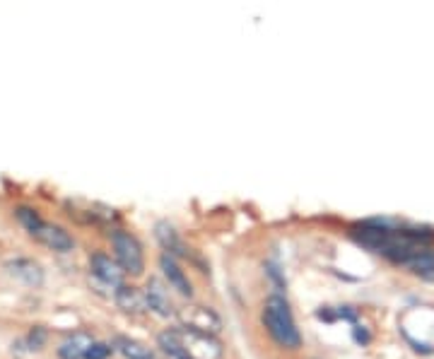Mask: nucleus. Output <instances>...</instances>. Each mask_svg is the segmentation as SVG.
<instances>
[{
	"label": "nucleus",
	"mask_w": 434,
	"mask_h": 359,
	"mask_svg": "<svg viewBox=\"0 0 434 359\" xmlns=\"http://www.w3.org/2000/svg\"><path fill=\"white\" fill-rule=\"evenodd\" d=\"M95 340L90 338L87 333H73L68 340H63L61 347H58V357L61 359H85L87 350L92 347Z\"/></svg>",
	"instance_id": "ddd939ff"
},
{
	"label": "nucleus",
	"mask_w": 434,
	"mask_h": 359,
	"mask_svg": "<svg viewBox=\"0 0 434 359\" xmlns=\"http://www.w3.org/2000/svg\"><path fill=\"white\" fill-rule=\"evenodd\" d=\"M116 350H119L126 359H155V352L150 350L147 345L138 343V340L119 338L116 340Z\"/></svg>",
	"instance_id": "4468645a"
},
{
	"label": "nucleus",
	"mask_w": 434,
	"mask_h": 359,
	"mask_svg": "<svg viewBox=\"0 0 434 359\" xmlns=\"http://www.w3.org/2000/svg\"><path fill=\"white\" fill-rule=\"evenodd\" d=\"M263 268H265V275H268L270 280L275 282V287H277V289H280V292H282V289L287 287V282H285V275H282L280 265H277V263H273V260H268V263H265Z\"/></svg>",
	"instance_id": "2eb2a0df"
},
{
	"label": "nucleus",
	"mask_w": 434,
	"mask_h": 359,
	"mask_svg": "<svg viewBox=\"0 0 434 359\" xmlns=\"http://www.w3.org/2000/svg\"><path fill=\"white\" fill-rule=\"evenodd\" d=\"M355 340H357V343H362V345H367L369 343V335L364 333V331H360V326H357L355 328Z\"/></svg>",
	"instance_id": "a211bd4d"
},
{
	"label": "nucleus",
	"mask_w": 434,
	"mask_h": 359,
	"mask_svg": "<svg viewBox=\"0 0 434 359\" xmlns=\"http://www.w3.org/2000/svg\"><path fill=\"white\" fill-rule=\"evenodd\" d=\"M157 343H169L183 352L191 359H219L222 357V345L215 340V335L200 333L193 328H174V331L159 333Z\"/></svg>",
	"instance_id": "7ed1b4c3"
},
{
	"label": "nucleus",
	"mask_w": 434,
	"mask_h": 359,
	"mask_svg": "<svg viewBox=\"0 0 434 359\" xmlns=\"http://www.w3.org/2000/svg\"><path fill=\"white\" fill-rule=\"evenodd\" d=\"M5 270H8L10 277L20 280L22 285H27V287H39L44 282V270L39 268V263H34V260H29V258L8 260V263H5Z\"/></svg>",
	"instance_id": "1a4fd4ad"
},
{
	"label": "nucleus",
	"mask_w": 434,
	"mask_h": 359,
	"mask_svg": "<svg viewBox=\"0 0 434 359\" xmlns=\"http://www.w3.org/2000/svg\"><path fill=\"white\" fill-rule=\"evenodd\" d=\"M181 323L186 328H193V331L200 333H210L217 335L219 328H222V321L212 309H205V306H191V309H183L181 314Z\"/></svg>",
	"instance_id": "423d86ee"
},
{
	"label": "nucleus",
	"mask_w": 434,
	"mask_h": 359,
	"mask_svg": "<svg viewBox=\"0 0 434 359\" xmlns=\"http://www.w3.org/2000/svg\"><path fill=\"white\" fill-rule=\"evenodd\" d=\"M155 236H157L159 246L164 248V253H171V256H186V246H183L179 231L171 227L169 222H157L155 224Z\"/></svg>",
	"instance_id": "9b49d317"
},
{
	"label": "nucleus",
	"mask_w": 434,
	"mask_h": 359,
	"mask_svg": "<svg viewBox=\"0 0 434 359\" xmlns=\"http://www.w3.org/2000/svg\"><path fill=\"white\" fill-rule=\"evenodd\" d=\"M159 268H162V273H164L167 282H169L181 297H188V299L193 297V285H191L188 275L181 270V265L176 263V256H171V253H162Z\"/></svg>",
	"instance_id": "6e6552de"
},
{
	"label": "nucleus",
	"mask_w": 434,
	"mask_h": 359,
	"mask_svg": "<svg viewBox=\"0 0 434 359\" xmlns=\"http://www.w3.org/2000/svg\"><path fill=\"white\" fill-rule=\"evenodd\" d=\"M34 239L42 241L44 246H49L51 251H58V253H71L75 248V241L73 236L68 234L66 229L56 227V224H49V222H42L34 231Z\"/></svg>",
	"instance_id": "0eeeda50"
},
{
	"label": "nucleus",
	"mask_w": 434,
	"mask_h": 359,
	"mask_svg": "<svg viewBox=\"0 0 434 359\" xmlns=\"http://www.w3.org/2000/svg\"><path fill=\"white\" fill-rule=\"evenodd\" d=\"M111 352H114L111 345H107V343H92V347L87 350L85 359H109V357H111Z\"/></svg>",
	"instance_id": "dca6fc26"
},
{
	"label": "nucleus",
	"mask_w": 434,
	"mask_h": 359,
	"mask_svg": "<svg viewBox=\"0 0 434 359\" xmlns=\"http://www.w3.org/2000/svg\"><path fill=\"white\" fill-rule=\"evenodd\" d=\"M145 302H147V309L152 314H157L162 318H169L174 316V306H171V299H169V292L164 289L159 280H150L147 287H145Z\"/></svg>",
	"instance_id": "9d476101"
},
{
	"label": "nucleus",
	"mask_w": 434,
	"mask_h": 359,
	"mask_svg": "<svg viewBox=\"0 0 434 359\" xmlns=\"http://www.w3.org/2000/svg\"><path fill=\"white\" fill-rule=\"evenodd\" d=\"M111 246L116 253V260L119 265L131 275H143L145 270V256H143V246L140 241L135 239L128 231L116 229L111 231Z\"/></svg>",
	"instance_id": "20e7f679"
},
{
	"label": "nucleus",
	"mask_w": 434,
	"mask_h": 359,
	"mask_svg": "<svg viewBox=\"0 0 434 359\" xmlns=\"http://www.w3.org/2000/svg\"><path fill=\"white\" fill-rule=\"evenodd\" d=\"M350 236L367 251L408 268L415 258L434 246V231L425 227L396 224L391 219H364L350 227Z\"/></svg>",
	"instance_id": "f257e3e1"
},
{
	"label": "nucleus",
	"mask_w": 434,
	"mask_h": 359,
	"mask_svg": "<svg viewBox=\"0 0 434 359\" xmlns=\"http://www.w3.org/2000/svg\"><path fill=\"white\" fill-rule=\"evenodd\" d=\"M114 299L126 314H140V311L147 309V302H145V292L135 287H128V285H121L116 287L114 292Z\"/></svg>",
	"instance_id": "f8f14e48"
},
{
	"label": "nucleus",
	"mask_w": 434,
	"mask_h": 359,
	"mask_svg": "<svg viewBox=\"0 0 434 359\" xmlns=\"http://www.w3.org/2000/svg\"><path fill=\"white\" fill-rule=\"evenodd\" d=\"M46 343V331L44 328H34L32 333L27 335V350H42V345Z\"/></svg>",
	"instance_id": "f3484780"
},
{
	"label": "nucleus",
	"mask_w": 434,
	"mask_h": 359,
	"mask_svg": "<svg viewBox=\"0 0 434 359\" xmlns=\"http://www.w3.org/2000/svg\"><path fill=\"white\" fill-rule=\"evenodd\" d=\"M263 326L270 333V338L275 340L285 350H297L302 345V335L297 331V323L289 311V304L282 294L270 297L263 306Z\"/></svg>",
	"instance_id": "f03ea898"
},
{
	"label": "nucleus",
	"mask_w": 434,
	"mask_h": 359,
	"mask_svg": "<svg viewBox=\"0 0 434 359\" xmlns=\"http://www.w3.org/2000/svg\"><path fill=\"white\" fill-rule=\"evenodd\" d=\"M90 282L97 287V292L100 294H107L104 289H111L116 292V287L123 285V273L126 270L119 265V260H111L109 256H104V253H95V256L90 258Z\"/></svg>",
	"instance_id": "39448f33"
}]
</instances>
